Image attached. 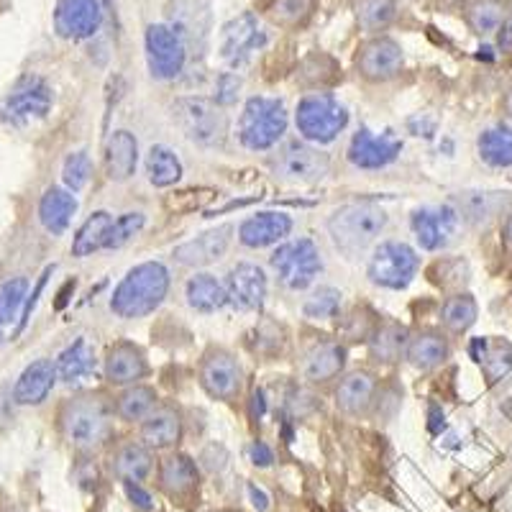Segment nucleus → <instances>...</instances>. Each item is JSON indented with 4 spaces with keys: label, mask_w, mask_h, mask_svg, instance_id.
Listing matches in <instances>:
<instances>
[{
    "label": "nucleus",
    "mask_w": 512,
    "mask_h": 512,
    "mask_svg": "<svg viewBox=\"0 0 512 512\" xmlns=\"http://www.w3.org/2000/svg\"><path fill=\"white\" fill-rule=\"evenodd\" d=\"M113 402L103 392H82L59 408V431L77 451H95L113 436Z\"/></svg>",
    "instance_id": "f257e3e1"
},
{
    "label": "nucleus",
    "mask_w": 512,
    "mask_h": 512,
    "mask_svg": "<svg viewBox=\"0 0 512 512\" xmlns=\"http://www.w3.org/2000/svg\"><path fill=\"white\" fill-rule=\"evenodd\" d=\"M172 277L162 262H141L128 269L111 295V313L123 320L152 315L167 297Z\"/></svg>",
    "instance_id": "f03ea898"
},
{
    "label": "nucleus",
    "mask_w": 512,
    "mask_h": 512,
    "mask_svg": "<svg viewBox=\"0 0 512 512\" xmlns=\"http://www.w3.org/2000/svg\"><path fill=\"white\" fill-rule=\"evenodd\" d=\"M328 233L341 254L361 256L387 228V213L374 203L341 205L328 218Z\"/></svg>",
    "instance_id": "7ed1b4c3"
},
{
    "label": "nucleus",
    "mask_w": 512,
    "mask_h": 512,
    "mask_svg": "<svg viewBox=\"0 0 512 512\" xmlns=\"http://www.w3.org/2000/svg\"><path fill=\"white\" fill-rule=\"evenodd\" d=\"M287 123H290V116H287L282 100L254 95V98L246 100L236 134H239L241 146L249 152H267V149L280 144L287 131Z\"/></svg>",
    "instance_id": "20e7f679"
},
{
    "label": "nucleus",
    "mask_w": 512,
    "mask_h": 512,
    "mask_svg": "<svg viewBox=\"0 0 512 512\" xmlns=\"http://www.w3.org/2000/svg\"><path fill=\"white\" fill-rule=\"evenodd\" d=\"M172 121L192 144L205 146V149L223 146V141L228 139V128H231L221 105L208 98H200V95H187V98L175 100L172 103Z\"/></svg>",
    "instance_id": "39448f33"
},
{
    "label": "nucleus",
    "mask_w": 512,
    "mask_h": 512,
    "mask_svg": "<svg viewBox=\"0 0 512 512\" xmlns=\"http://www.w3.org/2000/svg\"><path fill=\"white\" fill-rule=\"evenodd\" d=\"M295 126L313 144H331L349 126V111L331 93H308L295 111Z\"/></svg>",
    "instance_id": "423d86ee"
},
{
    "label": "nucleus",
    "mask_w": 512,
    "mask_h": 512,
    "mask_svg": "<svg viewBox=\"0 0 512 512\" xmlns=\"http://www.w3.org/2000/svg\"><path fill=\"white\" fill-rule=\"evenodd\" d=\"M420 269V256L405 241H382L372 251L367 264V277L372 285L387 290H405Z\"/></svg>",
    "instance_id": "0eeeda50"
},
{
    "label": "nucleus",
    "mask_w": 512,
    "mask_h": 512,
    "mask_svg": "<svg viewBox=\"0 0 512 512\" xmlns=\"http://www.w3.org/2000/svg\"><path fill=\"white\" fill-rule=\"evenodd\" d=\"M269 264L277 272L282 285L292 292L308 290L315 282V277L323 269V259H320V249L315 246L313 239H297L285 241L282 246L274 249L269 256Z\"/></svg>",
    "instance_id": "6e6552de"
},
{
    "label": "nucleus",
    "mask_w": 512,
    "mask_h": 512,
    "mask_svg": "<svg viewBox=\"0 0 512 512\" xmlns=\"http://www.w3.org/2000/svg\"><path fill=\"white\" fill-rule=\"evenodd\" d=\"M146 67L149 75L159 82H169L185 72L187 64V41L175 26L152 24L146 26L144 34Z\"/></svg>",
    "instance_id": "1a4fd4ad"
},
{
    "label": "nucleus",
    "mask_w": 512,
    "mask_h": 512,
    "mask_svg": "<svg viewBox=\"0 0 512 512\" xmlns=\"http://www.w3.org/2000/svg\"><path fill=\"white\" fill-rule=\"evenodd\" d=\"M54 105V93L41 77H24L16 88L0 100V121L24 128L47 118Z\"/></svg>",
    "instance_id": "9d476101"
},
{
    "label": "nucleus",
    "mask_w": 512,
    "mask_h": 512,
    "mask_svg": "<svg viewBox=\"0 0 512 512\" xmlns=\"http://www.w3.org/2000/svg\"><path fill=\"white\" fill-rule=\"evenodd\" d=\"M272 164L277 177L290 185H315L331 172V157L303 141H295V144L280 149Z\"/></svg>",
    "instance_id": "9b49d317"
},
{
    "label": "nucleus",
    "mask_w": 512,
    "mask_h": 512,
    "mask_svg": "<svg viewBox=\"0 0 512 512\" xmlns=\"http://www.w3.org/2000/svg\"><path fill=\"white\" fill-rule=\"evenodd\" d=\"M267 44V31H262L259 26V18L254 16L251 11H244L241 16L231 18L221 31V59L233 67V70H239V67H246L251 62L259 49Z\"/></svg>",
    "instance_id": "f8f14e48"
},
{
    "label": "nucleus",
    "mask_w": 512,
    "mask_h": 512,
    "mask_svg": "<svg viewBox=\"0 0 512 512\" xmlns=\"http://www.w3.org/2000/svg\"><path fill=\"white\" fill-rule=\"evenodd\" d=\"M200 387L216 400H233L241 392L244 372L236 356L226 349H210L198 369Z\"/></svg>",
    "instance_id": "ddd939ff"
},
{
    "label": "nucleus",
    "mask_w": 512,
    "mask_h": 512,
    "mask_svg": "<svg viewBox=\"0 0 512 512\" xmlns=\"http://www.w3.org/2000/svg\"><path fill=\"white\" fill-rule=\"evenodd\" d=\"M459 210L454 205H436V208H418L410 216V228L423 251H441L454 239L459 226Z\"/></svg>",
    "instance_id": "4468645a"
},
{
    "label": "nucleus",
    "mask_w": 512,
    "mask_h": 512,
    "mask_svg": "<svg viewBox=\"0 0 512 512\" xmlns=\"http://www.w3.org/2000/svg\"><path fill=\"white\" fill-rule=\"evenodd\" d=\"M402 64H405V54L390 36H374L356 54V70L369 82L395 80L402 72Z\"/></svg>",
    "instance_id": "2eb2a0df"
},
{
    "label": "nucleus",
    "mask_w": 512,
    "mask_h": 512,
    "mask_svg": "<svg viewBox=\"0 0 512 512\" xmlns=\"http://www.w3.org/2000/svg\"><path fill=\"white\" fill-rule=\"evenodd\" d=\"M103 26V8L98 0H57L54 31L62 39L82 41L95 36Z\"/></svg>",
    "instance_id": "dca6fc26"
},
{
    "label": "nucleus",
    "mask_w": 512,
    "mask_h": 512,
    "mask_svg": "<svg viewBox=\"0 0 512 512\" xmlns=\"http://www.w3.org/2000/svg\"><path fill=\"white\" fill-rule=\"evenodd\" d=\"M223 287H226L228 305L236 310H244V313L262 310L264 300H267V274H264L262 267H256V264H236L226 274Z\"/></svg>",
    "instance_id": "f3484780"
},
{
    "label": "nucleus",
    "mask_w": 512,
    "mask_h": 512,
    "mask_svg": "<svg viewBox=\"0 0 512 512\" xmlns=\"http://www.w3.org/2000/svg\"><path fill=\"white\" fill-rule=\"evenodd\" d=\"M103 374L105 382L113 384V387H134L149 374V361L136 344L118 341L105 354Z\"/></svg>",
    "instance_id": "a211bd4d"
},
{
    "label": "nucleus",
    "mask_w": 512,
    "mask_h": 512,
    "mask_svg": "<svg viewBox=\"0 0 512 512\" xmlns=\"http://www.w3.org/2000/svg\"><path fill=\"white\" fill-rule=\"evenodd\" d=\"M402 152V141L392 136H377L369 128H359L349 144V162L359 169H384L390 167Z\"/></svg>",
    "instance_id": "6ab92c4d"
},
{
    "label": "nucleus",
    "mask_w": 512,
    "mask_h": 512,
    "mask_svg": "<svg viewBox=\"0 0 512 512\" xmlns=\"http://www.w3.org/2000/svg\"><path fill=\"white\" fill-rule=\"evenodd\" d=\"M233 239V226H218L213 231H205L200 236H195L192 241L175 246L172 251V259L182 267H205V264L218 262L223 254L228 251Z\"/></svg>",
    "instance_id": "aec40b11"
},
{
    "label": "nucleus",
    "mask_w": 512,
    "mask_h": 512,
    "mask_svg": "<svg viewBox=\"0 0 512 512\" xmlns=\"http://www.w3.org/2000/svg\"><path fill=\"white\" fill-rule=\"evenodd\" d=\"M182 433H185L182 413L175 405H167V402H159L157 408L146 415V420L141 423V443L146 448H152V451L175 448L182 441Z\"/></svg>",
    "instance_id": "412c9836"
},
{
    "label": "nucleus",
    "mask_w": 512,
    "mask_h": 512,
    "mask_svg": "<svg viewBox=\"0 0 512 512\" xmlns=\"http://www.w3.org/2000/svg\"><path fill=\"white\" fill-rule=\"evenodd\" d=\"M292 218L287 213H274V210H264L241 221L239 226V241L246 249H267V246L280 244L292 233Z\"/></svg>",
    "instance_id": "4be33fe9"
},
{
    "label": "nucleus",
    "mask_w": 512,
    "mask_h": 512,
    "mask_svg": "<svg viewBox=\"0 0 512 512\" xmlns=\"http://www.w3.org/2000/svg\"><path fill=\"white\" fill-rule=\"evenodd\" d=\"M54 384H57V367L52 359H36L29 367L21 372V377L13 384V402L24 405V408H34L47 402L52 395Z\"/></svg>",
    "instance_id": "5701e85b"
},
{
    "label": "nucleus",
    "mask_w": 512,
    "mask_h": 512,
    "mask_svg": "<svg viewBox=\"0 0 512 512\" xmlns=\"http://www.w3.org/2000/svg\"><path fill=\"white\" fill-rule=\"evenodd\" d=\"M139 164V141L131 131L118 128L105 141V175L111 182H126L136 175Z\"/></svg>",
    "instance_id": "b1692460"
},
{
    "label": "nucleus",
    "mask_w": 512,
    "mask_h": 512,
    "mask_svg": "<svg viewBox=\"0 0 512 512\" xmlns=\"http://www.w3.org/2000/svg\"><path fill=\"white\" fill-rule=\"evenodd\" d=\"M377 397V379L369 372H351L346 374L336 387V405L341 413L359 418L369 413Z\"/></svg>",
    "instance_id": "393cba45"
},
{
    "label": "nucleus",
    "mask_w": 512,
    "mask_h": 512,
    "mask_svg": "<svg viewBox=\"0 0 512 512\" xmlns=\"http://www.w3.org/2000/svg\"><path fill=\"white\" fill-rule=\"evenodd\" d=\"M346 367V346L338 341H320L305 354L303 377L313 384L336 379Z\"/></svg>",
    "instance_id": "a878e982"
},
{
    "label": "nucleus",
    "mask_w": 512,
    "mask_h": 512,
    "mask_svg": "<svg viewBox=\"0 0 512 512\" xmlns=\"http://www.w3.org/2000/svg\"><path fill=\"white\" fill-rule=\"evenodd\" d=\"M77 213L75 192L67 187H49L39 200V221L52 236H62Z\"/></svg>",
    "instance_id": "bb28decb"
},
{
    "label": "nucleus",
    "mask_w": 512,
    "mask_h": 512,
    "mask_svg": "<svg viewBox=\"0 0 512 512\" xmlns=\"http://www.w3.org/2000/svg\"><path fill=\"white\" fill-rule=\"evenodd\" d=\"M113 472L123 482H144L154 469L152 448H146L141 441H123L118 443L111 456Z\"/></svg>",
    "instance_id": "cd10ccee"
},
{
    "label": "nucleus",
    "mask_w": 512,
    "mask_h": 512,
    "mask_svg": "<svg viewBox=\"0 0 512 512\" xmlns=\"http://www.w3.org/2000/svg\"><path fill=\"white\" fill-rule=\"evenodd\" d=\"M200 482L198 464L185 454H172L159 466V487L169 497H187L195 492Z\"/></svg>",
    "instance_id": "c85d7f7f"
},
{
    "label": "nucleus",
    "mask_w": 512,
    "mask_h": 512,
    "mask_svg": "<svg viewBox=\"0 0 512 512\" xmlns=\"http://www.w3.org/2000/svg\"><path fill=\"white\" fill-rule=\"evenodd\" d=\"M113 228V216L108 210H95L88 221L77 228L75 239H72V256L77 259H85V256H93L98 251H103L108 246V236H111Z\"/></svg>",
    "instance_id": "c756f323"
},
{
    "label": "nucleus",
    "mask_w": 512,
    "mask_h": 512,
    "mask_svg": "<svg viewBox=\"0 0 512 512\" xmlns=\"http://www.w3.org/2000/svg\"><path fill=\"white\" fill-rule=\"evenodd\" d=\"M448 356H451V346H448V341L441 333L433 331H423L410 338L408 351H405V359L415 369H423V372H431V369L446 364Z\"/></svg>",
    "instance_id": "7c9ffc66"
},
{
    "label": "nucleus",
    "mask_w": 512,
    "mask_h": 512,
    "mask_svg": "<svg viewBox=\"0 0 512 512\" xmlns=\"http://www.w3.org/2000/svg\"><path fill=\"white\" fill-rule=\"evenodd\" d=\"M185 297L187 305L192 310H198V313H216V310L226 308L228 297H226V287H223L221 280H216L213 274L203 272L190 277L185 285Z\"/></svg>",
    "instance_id": "2f4dec72"
},
{
    "label": "nucleus",
    "mask_w": 512,
    "mask_h": 512,
    "mask_svg": "<svg viewBox=\"0 0 512 512\" xmlns=\"http://www.w3.org/2000/svg\"><path fill=\"white\" fill-rule=\"evenodd\" d=\"M57 367V379L64 384H77L80 379L90 377L95 372V351L85 338H77L54 361Z\"/></svg>",
    "instance_id": "473e14b6"
},
{
    "label": "nucleus",
    "mask_w": 512,
    "mask_h": 512,
    "mask_svg": "<svg viewBox=\"0 0 512 512\" xmlns=\"http://www.w3.org/2000/svg\"><path fill=\"white\" fill-rule=\"evenodd\" d=\"M159 405V397L154 387L149 384H134V387H126L121 395L113 402V410H116V418L123 423H144L146 415L152 413Z\"/></svg>",
    "instance_id": "72a5a7b5"
},
{
    "label": "nucleus",
    "mask_w": 512,
    "mask_h": 512,
    "mask_svg": "<svg viewBox=\"0 0 512 512\" xmlns=\"http://www.w3.org/2000/svg\"><path fill=\"white\" fill-rule=\"evenodd\" d=\"M146 177L154 187H172L182 180V162L169 146L157 144L146 154Z\"/></svg>",
    "instance_id": "f704fd0d"
},
{
    "label": "nucleus",
    "mask_w": 512,
    "mask_h": 512,
    "mask_svg": "<svg viewBox=\"0 0 512 512\" xmlns=\"http://www.w3.org/2000/svg\"><path fill=\"white\" fill-rule=\"evenodd\" d=\"M477 152L489 167H512V128L495 126L482 131L477 141Z\"/></svg>",
    "instance_id": "c9c22d12"
},
{
    "label": "nucleus",
    "mask_w": 512,
    "mask_h": 512,
    "mask_svg": "<svg viewBox=\"0 0 512 512\" xmlns=\"http://www.w3.org/2000/svg\"><path fill=\"white\" fill-rule=\"evenodd\" d=\"M408 344H410L408 328L397 326V323H384V326H379L377 331L372 333V338H369L374 359L384 361V364L402 359L405 351H408Z\"/></svg>",
    "instance_id": "e433bc0d"
},
{
    "label": "nucleus",
    "mask_w": 512,
    "mask_h": 512,
    "mask_svg": "<svg viewBox=\"0 0 512 512\" xmlns=\"http://www.w3.org/2000/svg\"><path fill=\"white\" fill-rule=\"evenodd\" d=\"M356 24L367 34H379L395 21L397 0H356Z\"/></svg>",
    "instance_id": "4c0bfd02"
},
{
    "label": "nucleus",
    "mask_w": 512,
    "mask_h": 512,
    "mask_svg": "<svg viewBox=\"0 0 512 512\" xmlns=\"http://www.w3.org/2000/svg\"><path fill=\"white\" fill-rule=\"evenodd\" d=\"M477 313V300L472 295H454L443 303L441 320L451 333H464L477 323Z\"/></svg>",
    "instance_id": "58836bf2"
},
{
    "label": "nucleus",
    "mask_w": 512,
    "mask_h": 512,
    "mask_svg": "<svg viewBox=\"0 0 512 512\" xmlns=\"http://www.w3.org/2000/svg\"><path fill=\"white\" fill-rule=\"evenodd\" d=\"M29 287L31 282L26 277H11L0 285V323L3 326H11L16 323V318H21Z\"/></svg>",
    "instance_id": "ea45409f"
},
{
    "label": "nucleus",
    "mask_w": 512,
    "mask_h": 512,
    "mask_svg": "<svg viewBox=\"0 0 512 512\" xmlns=\"http://www.w3.org/2000/svg\"><path fill=\"white\" fill-rule=\"evenodd\" d=\"M466 21H469L474 34H495L505 24V6H502L500 0H474L469 11H466Z\"/></svg>",
    "instance_id": "a19ab883"
},
{
    "label": "nucleus",
    "mask_w": 512,
    "mask_h": 512,
    "mask_svg": "<svg viewBox=\"0 0 512 512\" xmlns=\"http://www.w3.org/2000/svg\"><path fill=\"white\" fill-rule=\"evenodd\" d=\"M315 3L318 0H272L267 16L280 29H297L313 16Z\"/></svg>",
    "instance_id": "79ce46f5"
},
{
    "label": "nucleus",
    "mask_w": 512,
    "mask_h": 512,
    "mask_svg": "<svg viewBox=\"0 0 512 512\" xmlns=\"http://www.w3.org/2000/svg\"><path fill=\"white\" fill-rule=\"evenodd\" d=\"M146 226V216L139 213V210H128V213H121L118 218H113V228H111V236H108V246L105 251H113V249H121L126 246L128 241L136 239Z\"/></svg>",
    "instance_id": "37998d69"
},
{
    "label": "nucleus",
    "mask_w": 512,
    "mask_h": 512,
    "mask_svg": "<svg viewBox=\"0 0 512 512\" xmlns=\"http://www.w3.org/2000/svg\"><path fill=\"white\" fill-rule=\"evenodd\" d=\"M341 308V290L336 287H318L313 295L305 300L303 315L310 320H328Z\"/></svg>",
    "instance_id": "c03bdc74"
},
{
    "label": "nucleus",
    "mask_w": 512,
    "mask_h": 512,
    "mask_svg": "<svg viewBox=\"0 0 512 512\" xmlns=\"http://www.w3.org/2000/svg\"><path fill=\"white\" fill-rule=\"evenodd\" d=\"M500 192H464V198H461V213L464 218L474 223L489 221V218L495 216L497 205H500V198H497Z\"/></svg>",
    "instance_id": "a18cd8bd"
},
{
    "label": "nucleus",
    "mask_w": 512,
    "mask_h": 512,
    "mask_svg": "<svg viewBox=\"0 0 512 512\" xmlns=\"http://www.w3.org/2000/svg\"><path fill=\"white\" fill-rule=\"evenodd\" d=\"M93 175V162H90L88 152H72L70 157L64 159L62 167V182L70 192L85 190Z\"/></svg>",
    "instance_id": "49530a36"
},
{
    "label": "nucleus",
    "mask_w": 512,
    "mask_h": 512,
    "mask_svg": "<svg viewBox=\"0 0 512 512\" xmlns=\"http://www.w3.org/2000/svg\"><path fill=\"white\" fill-rule=\"evenodd\" d=\"M241 93V77L236 72H223L216 80V95H213V103L221 105V108H228L239 100Z\"/></svg>",
    "instance_id": "de8ad7c7"
},
{
    "label": "nucleus",
    "mask_w": 512,
    "mask_h": 512,
    "mask_svg": "<svg viewBox=\"0 0 512 512\" xmlns=\"http://www.w3.org/2000/svg\"><path fill=\"white\" fill-rule=\"evenodd\" d=\"M52 272H54V264H52V267H47V269H44V274H41V277H39V282H36V285H34V290H31V295L26 297L24 313H21V320H18V328H16V333H24V328L29 326L31 313H34L36 303H39L41 292H44V287H47V280H49V277H52Z\"/></svg>",
    "instance_id": "09e8293b"
},
{
    "label": "nucleus",
    "mask_w": 512,
    "mask_h": 512,
    "mask_svg": "<svg viewBox=\"0 0 512 512\" xmlns=\"http://www.w3.org/2000/svg\"><path fill=\"white\" fill-rule=\"evenodd\" d=\"M123 489H126V497L134 502V507H139L141 512H152L154 510V500L152 495L141 487L139 482H123Z\"/></svg>",
    "instance_id": "8fccbe9b"
},
{
    "label": "nucleus",
    "mask_w": 512,
    "mask_h": 512,
    "mask_svg": "<svg viewBox=\"0 0 512 512\" xmlns=\"http://www.w3.org/2000/svg\"><path fill=\"white\" fill-rule=\"evenodd\" d=\"M249 459L254 466H262V469H267V466L274 464V451L264 441H254L249 446Z\"/></svg>",
    "instance_id": "3c124183"
},
{
    "label": "nucleus",
    "mask_w": 512,
    "mask_h": 512,
    "mask_svg": "<svg viewBox=\"0 0 512 512\" xmlns=\"http://www.w3.org/2000/svg\"><path fill=\"white\" fill-rule=\"evenodd\" d=\"M249 500H251V505H254L259 512H264L269 507L267 492H264L262 487H256V484H249Z\"/></svg>",
    "instance_id": "603ef678"
},
{
    "label": "nucleus",
    "mask_w": 512,
    "mask_h": 512,
    "mask_svg": "<svg viewBox=\"0 0 512 512\" xmlns=\"http://www.w3.org/2000/svg\"><path fill=\"white\" fill-rule=\"evenodd\" d=\"M251 418L254 420H262L264 413H267V400H264V392L256 390L254 395H251Z\"/></svg>",
    "instance_id": "864d4df0"
},
{
    "label": "nucleus",
    "mask_w": 512,
    "mask_h": 512,
    "mask_svg": "<svg viewBox=\"0 0 512 512\" xmlns=\"http://www.w3.org/2000/svg\"><path fill=\"white\" fill-rule=\"evenodd\" d=\"M502 239H505V249L512 251V213L505 221V228H502Z\"/></svg>",
    "instance_id": "5fc2aeb1"
},
{
    "label": "nucleus",
    "mask_w": 512,
    "mask_h": 512,
    "mask_svg": "<svg viewBox=\"0 0 512 512\" xmlns=\"http://www.w3.org/2000/svg\"><path fill=\"white\" fill-rule=\"evenodd\" d=\"M505 111H507V116L512 118V90L507 93V98H505Z\"/></svg>",
    "instance_id": "6e6d98bb"
},
{
    "label": "nucleus",
    "mask_w": 512,
    "mask_h": 512,
    "mask_svg": "<svg viewBox=\"0 0 512 512\" xmlns=\"http://www.w3.org/2000/svg\"><path fill=\"white\" fill-rule=\"evenodd\" d=\"M3 341H6V326L0 323V344H3Z\"/></svg>",
    "instance_id": "4d7b16f0"
}]
</instances>
